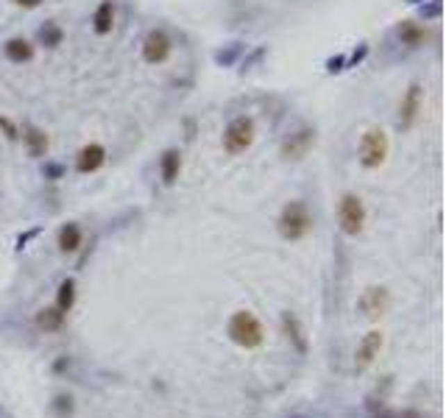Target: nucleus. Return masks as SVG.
Here are the masks:
<instances>
[{
    "label": "nucleus",
    "mask_w": 446,
    "mask_h": 418,
    "mask_svg": "<svg viewBox=\"0 0 446 418\" xmlns=\"http://www.w3.org/2000/svg\"><path fill=\"white\" fill-rule=\"evenodd\" d=\"M315 226V218L310 212V206L304 201H290L282 206L279 212V221H276V229L285 240L296 243V240H304Z\"/></svg>",
    "instance_id": "nucleus-2"
},
{
    "label": "nucleus",
    "mask_w": 446,
    "mask_h": 418,
    "mask_svg": "<svg viewBox=\"0 0 446 418\" xmlns=\"http://www.w3.org/2000/svg\"><path fill=\"white\" fill-rule=\"evenodd\" d=\"M23 137H26V142H28V151H31L34 156L45 153V148H48V137H45L42 131H37V128H28Z\"/></svg>",
    "instance_id": "nucleus-20"
},
{
    "label": "nucleus",
    "mask_w": 446,
    "mask_h": 418,
    "mask_svg": "<svg viewBox=\"0 0 446 418\" xmlns=\"http://www.w3.org/2000/svg\"><path fill=\"white\" fill-rule=\"evenodd\" d=\"M59 312H70L73 307H76V279H65L62 285H59V290H56V304H53Z\"/></svg>",
    "instance_id": "nucleus-19"
},
{
    "label": "nucleus",
    "mask_w": 446,
    "mask_h": 418,
    "mask_svg": "<svg viewBox=\"0 0 446 418\" xmlns=\"http://www.w3.org/2000/svg\"><path fill=\"white\" fill-rule=\"evenodd\" d=\"M56 243H59V251H62V254H76V251L81 249V243H84V235H81L79 224H65V226L59 229Z\"/></svg>",
    "instance_id": "nucleus-14"
},
{
    "label": "nucleus",
    "mask_w": 446,
    "mask_h": 418,
    "mask_svg": "<svg viewBox=\"0 0 446 418\" xmlns=\"http://www.w3.org/2000/svg\"><path fill=\"white\" fill-rule=\"evenodd\" d=\"M65 368H70V357H59L56 360V365H53V371L59 374V371H65Z\"/></svg>",
    "instance_id": "nucleus-24"
},
{
    "label": "nucleus",
    "mask_w": 446,
    "mask_h": 418,
    "mask_svg": "<svg viewBox=\"0 0 446 418\" xmlns=\"http://www.w3.org/2000/svg\"><path fill=\"white\" fill-rule=\"evenodd\" d=\"M399 40L407 48H421L429 40V31L424 26H418V23H402L399 26Z\"/></svg>",
    "instance_id": "nucleus-16"
},
{
    "label": "nucleus",
    "mask_w": 446,
    "mask_h": 418,
    "mask_svg": "<svg viewBox=\"0 0 446 418\" xmlns=\"http://www.w3.org/2000/svg\"><path fill=\"white\" fill-rule=\"evenodd\" d=\"M313 145H315V131L313 128H299L282 142V156L285 159H302V156H307V151Z\"/></svg>",
    "instance_id": "nucleus-9"
},
{
    "label": "nucleus",
    "mask_w": 446,
    "mask_h": 418,
    "mask_svg": "<svg viewBox=\"0 0 446 418\" xmlns=\"http://www.w3.org/2000/svg\"><path fill=\"white\" fill-rule=\"evenodd\" d=\"M104 162H106V148L98 145V142H90V145H84V148L79 151V156H76V170H79V173H95V170L104 167Z\"/></svg>",
    "instance_id": "nucleus-12"
},
{
    "label": "nucleus",
    "mask_w": 446,
    "mask_h": 418,
    "mask_svg": "<svg viewBox=\"0 0 446 418\" xmlns=\"http://www.w3.org/2000/svg\"><path fill=\"white\" fill-rule=\"evenodd\" d=\"M40 37H42V42H45L48 48H56V45L62 42V28H59L56 23H45L42 31H40Z\"/></svg>",
    "instance_id": "nucleus-21"
},
{
    "label": "nucleus",
    "mask_w": 446,
    "mask_h": 418,
    "mask_svg": "<svg viewBox=\"0 0 446 418\" xmlns=\"http://www.w3.org/2000/svg\"><path fill=\"white\" fill-rule=\"evenodd\" d=\"M374 418H396V415H390V412H377Z\"/></svg>",
    "instance_id": "nucleus-25"
},
{
    "label": "nucleus",
    "mask_w": 446,
    "mask_h": 418,
    "mask_svg": "<svg viewBox=\"0 0 446 418\" xmlns=\"http://www.w3.org/2000/svg\"><path fill=\"white\" fill-rule=\"evenodd\" d=\"M6 59L15 62V65H23V62H31L34 59V45L28 40H9L6 42Z\"/></svg>",
    "instance_id": "nucleus-17"
},
{
    "label": "nucleus",
    "mask_w": 446,
    "mask_h": 418,
    "mask_svg": "<svg viewBox=\"0 0 446 418\" xmlns=\"http://www.w3.org/2000/svg\"><path fill=\"white\" fill-rule=\"evenodd\" d=\"M65 321H67V315L59 312L56 307H42V310L37 312V326H40L42 332H59V329L65 326Z\"/></svg>",
    "instance_id": "nucleus-18"
},
{
    "label": "nucleus",
    "mask_w": 446,
    "mask_h": 418,
    "mask_svg": "<svg viewBox=\"0 0 446 418\" xmlns=\"http://www.w3.org/2000/svg\"><path fill=\"white\" fill-rule=\"evenodd\" d=\"M179 173H181V153L176 148H167L159 159V176L165 184H176Z\"/></svg>",
    "instance_id": "nucleus-13"
},
{
    "label": "nucleus",
    "mask_w": 446,
    "mask_h": 418,
    "mask_svg": "<svg viewBox=\"0 0 446 418\" xmlns=\"http://www.w3.org/2000/svg\"><path fill=\"white\" fill-rule=\"evenodd\" d=\"M226 335H229V340H232L235 346H240V349H246V351H254V349H260V346L265 343V326H263V321H260L254 312H249V310H238V312L229 318Z\"/></svg>",
    "instance_id": "nucleus-1"
},
{
    "label": "nucleus",
    "mask_w": 446,
    "mask_h": 418,
    "mask_svg": "<svg viewBox=\"0 0 446 418\" xmlns=\"http://www.w3.org/2000/svg\"><path fill=\"white\" fill-rule=\"evenodd\" d=\"M388 156V137L382 128H368L360 140V165L365 170H377Z\"/></svg>",
    "instance_id": "nucleus-5"
},
{
    "label": "nucleus",
    "mask_w": 446,
    "mask_h": 418,
    "mask_svg": "<svg viewBox=\"0 0 446 418\" xmlns=\"http://www.w3.org/2000/svg\"><path fill=\"white\" fill-rule=\"evenodd\" d=\"M251 142H254V120L246 117V115L235 117L226 126V131H223V148H226V153H232V156L251 148Z\"/></svg>",
    "instance_id": "nucleus-4"
},
{
    "label": "nucleus",
    "mask_w": 446,
    "mask_h": 418,
    "mask_svg": "<svg viewBox=\"0 0 446 418\" xmlns=\"http://www.w3.org/2000/svg\"><path fill=\"white\" fill-rule=\"evenodd\" d=\"M282 332H285L288 343L293 346V351H296L299 357H307V351H310V340H307L304 324H302V318H299L296 312H290V310H285V312H282Z\"/></svg>",
    "instance_id": "nucleus-6"
},
{
    "label": "nucleus",
    "mask_w": 446,
    "mask_h": 418,
    "mask_svg": "<svg viewBox=\"0 0 446 418\" xmlns=\"http://www.w3.org/2000/svg\"><path fill=\"white\" fill-rule=\"evenodd\" d=\"M12 3H17V6H23V9H37L42 0H12Z\"/></svg>",
    "instance_id": "nucleus-23"
},
{
    "label": "nucleus",
    "mask_w": 446,
    "mask_h": 418,
    "mask_svg": "<svg viewBox=\"0 0 446 418\" xmlns=\"http://www.w3.org/2000/svg\"><path fill=\"white\" fill-rule=\"evenodd\" d=\"M51 407H53V412H56V415L67 418V415L73 412V396H70V393H56Z\"/></svg>",
    "instance_id": "nucleus-22"
},
{
    "label": "nucleus",
    "mask_w": 446,
    "mask_h": 418,
    "mask_svg": "<svg viewBox=\"0 0 446 418\" xmlns=\"http://www.w3.org/2000/svg\"><path fill=\"white\" fill-rule=\"evenodd\" d=\"M418 109H421V87L418 84H410L402 103H399V126L402 128H410L418 117Z\"/></svg>",
    "instance_id": "nucleus-11"
},
{
    "label": "nucleus",
    "mask_w": 446,
    "mask_h": 418,
    "mask_svg": "<svg viewBox=\"0 0 446 418\" xmlns=\"http://www.w3.org/2000/svg\"><path fill=\"white\" fill-rule=\"evenodd\" d=\"M170 51H173V45H170V40H167L165 31H151V34L142 40V59H145L148 65H162V62L170 56Z\"/></svg>",
    "instance_id": "nucleus-8"
},
{
    "label": "nucleus",
    "mask_w": 446,
    "mask_h": 418,
    "mask_svg": "<svg viewBox=\"0 0 446 418\" xmlns=\"http://www.w3.org/2000/svg\"><path fill=\"white\" fill-rule=\"evenodd\" d=\"M357 307H360V312H365L368 318H379V315L390 307V296H388L385 287H368V290L360 296Z\"/></svg>",
    "instance_id": "nucleus-10"
},
{
    "label": "nucleus",
    "mask_w": 446,
    "mask_h": 418,
    "mask_svg": "<svg viewBox=\"0 0 446 418\" xmlns=\"http://www.w3.org/2000/svg\"><path fill=\"white\" fill-rule=\"evenodd\" d=\"M112 26H115V3L112 0H104V3L95 9V15H92V28H95V34L106 37L112 31Z\"/></svg>",
    "instance_id": "nucleus-15"
},
{
    "label": "nucleus",
    "mask_w": 446,
    "mask_h": 418,
    "mask_svg": "<svg viewBox=\"0 0 446 418\" xmlns=\"http://www.w3.org/2000/svg\"><path fill=\"white\" fill-rule=\"evenodd\" d=\"M338 224L346 237H357L365 229V203L357 192H346L338 206Z\"/></svg>",
    "instance_id": "nucleus-3"
},
{
    "label": "nucleus",
    "mask_w": 446,
    "mask_h": 418,
    "mask_svg": "<svg viewBox=\"0 0 446 418\" xmlns=\"http://www.w3.org/2000/svg\"><path fill=\"white\" fill-rule=\"evenodd\" d=\"M382 343H385V337L379 329H371L368 335H363V340L357 343V351H354V371H365L379 357Z\"/></svg>",
    "instance_id": "nucleus-7"
}]
</instances>
